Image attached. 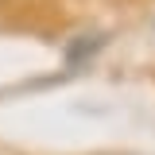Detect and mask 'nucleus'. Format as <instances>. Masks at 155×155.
<instances>
[{"label":"nucleus","instance_id":"obj_1","mask_svg":"<svg viewBox=\"0 0 155 155\" xmlns=\"http://www.w3.org/2000/svg\"><path fill=\"white\" fill-rule=\"evenodd\" d=\"M101 43H105L101 35H89V39H78V43H70V47H66V58H70V62H85L89 54H97V47H101Z\"/></svg>","mask_w":155,"mask_h":155}]
</instances>
